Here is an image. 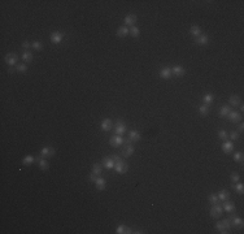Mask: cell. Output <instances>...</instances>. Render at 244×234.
Segmentation results:
<instances>
[{
    "instance_id": "obj_1",
    "label": "cell",
    "mask_w": 244,
    "mask_h": 234,
    "mask_svg": "<svg viewBox=\"0 0 244 234\" xmlns=\"http://www.w3.org/2000/svg\"><path fill=\"white\" fill-rule=\"evenodd\" d=\"M114 171H116V173H118V174H125V173H127V171H129V165L124 161V160H118V161H116V164H114Z\"/></svg>"
},
{
    "instance_id": "obj_2",
    "label": "cell",
    "mask_w": 244,
    "mask_h": 234,
    "mask_svg": "<svg viewBox=\"0 0 244 234\" xmlns=\"http://www.w3.org/2000/svg\"><path fill=\"white\" fill-rule=\"evenodd\" d=\"M222 213H223V208H222V206H219L218 203L213 204L211 211H209V215H211V217H213V219H219L221 216H222Z\"/></svg>"
},
{
    "instance_id": "obj_3",
    "label": "cell",
    "mask_w": 244,
    "mask_h": 234,
    "mask_svg": "<svg viewBox=\"0 0 244 234\" xmlns=\"http://www.w3.org/2000/svg\"><path fill=\"white\" fill-rule=\"evenodd\" d=\"M230 222H231V226H234V228H239V229H243V226H244V221H243V219L242 217H239V216H236V215H234V212H231V215H230Z\"/></svg>"
},
{
    "instance_id": "obj_4",
    "label": "cell",
    "mask_w": 244,
    "mask_h": 234,
    "mask_svg": "<svg viewBox=\"0 0 244 234\" xmlns=\"http://www.w3.org/2000/svg\"><path fill=\"white\" fill-rule=\"evenodd\" d=\"M17 61H18V55L14 54V52H9V54L5 55V63L8 64V67L17 65Z\"/></svg>"
},
{
    "instance_id": "obj_5",
    "label": "cell",
    "mask_w": 244,
    "mask_h": 234,
    "mask_svg": "<svg viewBox=\"0 0 244 234\" xmlns=\"http://www.w3.org/2000/svg\"><path fill=\"white\" fill-rule=\"evenodd\" d=\"M126 124L124 121H121V120H117L116 121V124H114V133L117 134V135H122V134H125L126 133Z\"/></svg>"
},
{
    "instance_id": "obj_6",
    "label": "cell",
    "mask_w": 244,
    "mask_h": 234,
    "mask_svg": "<svg viewBox=\"0 0 244 234\" xmlns=\"http://www.w3.org/2000/svg\"><path fill=\"white\" fill-rule=\"evenodd\" d=\"M62 39H64V33L62 31H53L49 35V40L53 44H60L62 42Z\"/></svg>"
},
{
    "instance_id": "obj_7",
    "label": "cell",
    "mask_w": 244,
    "mask_h": 234,
    "mask_svg": "<svg viewBox=\"0 0 244 234\" xmlns=\"http://www.w3.org/2000/svg\"><path fill=\"white\" fill-rule=\"evenodd\" d=\"M229 119V121L230 122H232V124H236V122H240L242 121V113L240 112H238V111H231V112L226 116Z\"/></svg>"
},
{
    "instance_id": "obj_8",
    "label": "cell",
    "mask_w": 244,
    "mask_h": 234,
    "mask_svg": "<svg viewBox=\"0 0 244 234\" xmlns=\"http://www.w3.org/2000/svg\"><path fill=\"white\" fill-rule=\"evenodd\" d=\"M124 137L122 135H113V137H110V139H109V144L110 146H113V147H118V146H121V144H124Z\"/></svg>"
},
{
    "instance_id": "obj_9",
    "label": "cell",
    "mask_w": 244,
    "mask_h": 234,
    "mask_svg": "<svg viewBox=\"0 0 244 234\" xmlns=\"http://www.w3.org/2000/svg\"><path fill=\"white\" fill-rule=\"evenodd\" d=\"M55 155V148L51 147V146H44L40 150V156L42 157H49V156H53Z\"/></svg>"
},
{
    "instance_id": "obj_10",
    "label": "cell",
    "mask_w": 244,
    "mask_h": 234,
    "mask_svg": "<svg viewBox=\"0 0 244 234\" xmlns=\"http://www.w3.org/2000/svg\"><path fill=\"white\" fill-rule=\"evenodd\" d=\"M135 22H136V16L134 13H129L127 16H125V18H124L125 26H134Z\"/></svg>"
},
{
    "instance_id": "obj_11",
    "label": "cell",
    "mask_w": 244,
    "mask_h": 234,
    "mask_svg": "<svg viewBox=\"0 0 244 234\" xmlns=\"http://www.w3.org/2000/svg\"><path fill=\"white\" fill-rule=\"evenodd\" d=\"M222 151H223V154H231L232 151H234V143L232 142H230V140H223V143H222Z\"/></svg>"
},
{
    "instance_id": "obj_12",
    "label": "cell",
    "mask_w": 244,
    "mask_h": 234,
    "mask_svg": "<svg viewBox=\"0 0 244 234\" xmlns=\"http://www.w3.org/2000/svg\"><path fill=\"white\" fill-rule=\"evenodd\" d=\"M171 68H167V67H164L160 69V77L162 79H170L171 78Z\"/></svg>"
},
{
    "instance_id": "obj_13",
    "label": "cell",
    "mask_w": 244,
    "mask_h": 234,
    "mask_svg": "<svg viewBox=\"0 0 244 234\" xmlns=\"http://www.w3.org/2000/svg\"><path fill=\"white\" fill-rule=\"evenodd\" d=\"M100 127H101L103 131H109V130H112V127H113L112 120H110V119H104V120L101 121Z\"/></svg>"
},
{
    "instance_id": "obj_14",
    "label": "cell",
    "mask_w": 244,
    "mask_h": 234,
    "mask_svg": "<svg viewBox=\"0 0 244 234\" xmlns=\"http://www.w3.org/2000/svg\"><path fill=\"white\" fill-rule=\"evenodd\" d=\"M195 42H196V44H199V46H207V44L209 43V37H208V34H201V35H199L197 38H195Z\"/></svg>"
},
{
    "instance_id": "obj_15",
    "label": "cell",
    "mask_w": 244,
    "mask_h": 234,
    "mask_svg": "<svg viewBox=\"0 0 244 234\" xmlns=\"http://www.w3.org/2000/svg\"><path fill=\"white\" fill-rule=\"evenodd\" d=\"M95 186H96V189H97L99 191H103V190H105V186H107V181L104 180L103 177H99V176H97V178H96V181H95Z\"/></svg>"
},
{
    "instance_id": "obj_16",
    "label": "cell",
    "mask_w": 244,
    "mask_h": 234,
    "mask_svg": "<svg viewBox=\"0 0 244 234\" xmlns=\"http://www.w3.org/2000/svg\"><path fill=\"white\" fill-rule=\"evenodd\" d=\"M186 73V69L182 65H174L171 68V74L177 75V77H182V75Z\"/></svg>"
},
{
    "instance_id": "obj_17",
    "label": "cell",
    "mask_w": 244,
    "mask_h": 234,
    "mask_svg": "<svg viewBox=\"0 0 244 234\" xmlns=\"http://www.w3.org/2000/svg\"><path fill=\"white\" fill-rule=\"evenodd\" d=\"M37 161H38V165H39V168L42 169V171H47L48 169V167H49V163L44 159V157H37Z\"/></svg>"
},
{
    "instance_id": "obj_18",
    "label": "cell",
    "mask_w": 244,
    "mask_h": 234,
    "mask_svg": "<svg viewBox=\"0 0 244 234\" xmlns=\"http://www.w3.org/2000/svg\"><path fill=\"white\" fill-rule=\"evenodd\" d=\"M135 152V148H134V146L132 144H127V146H125V148L122 150V155H124L125 157H129V156H131L132 154Z\"/></svg>"
},
{
    "instance_id": "obj_19",
    "label": "cell",
    "mask_w": 244,
    "mask_h": 234,
    "mask_svg": "<svg viewBox=\"0 0 244 234\" xmlns=\"http://www.w3.org/2000/svg\"><path fill=\"white\" fill-rule=\"evenodd\" d=\"M222 208H223V211H226V212L231 213V212H234V211H235V204L229 202V200H225L223 204H222Z\"/></svg>"
},
{
    "instance_id": "obj_20",
    "label": "cell",
    "mask_w": 244,
    "mask_h": 234,
    "mask_svg": "<svg viewBox=\"0 0 244 234\" xmlns=\"http://www.w3.org/2000/svg\"><path fill=\"white\" fill-rule=\"evenodd\" d=\"M103 164H104V167H105L107 169H113L116 163H114V160L112 159V156H107V157H104Z\"/></svg>"
},
{
    "instance_id": "obj_21",
    "label": "cell",
    "mask_w": 244,
    "mask_h": 234,
    "mask_svg": "<svg viewBox=\"0 0 244 234\" xmlns=\"http://www.w3.org/2000/svg\"><path fill=\"white\" fill-rule=\"evenodd\" d=\"M116 233H117V234H131L132 229L127 228L126 225H118L117 229H116Z\"/></svg>"
},
{
    "instance_id": "obj_22",
    "label": "cell",
    "mask_w": 244,
    "mask_h": 234,
    "mask_svg": "<svg viewBox=\"0 0 244 234\" xmlns=\"http://www.w3.org/2000/svg\"><path fill=\"white\" fill-rule=\"evenodd\" d=\"M126 35H129V27L127 26H120L117 29V37L118 38H125Z\"/></svg>"
},
{
    "instance_id": "obj_23",
    "label": "cell",
    "mask_w": 244,
    "mask_h": 234,
    "mask_svg": "<svg viewBox=\"0 0 244 234\" xmlns=\"http://www.w3.org/2000/svg\"><path fill=\"white\" fill-rule=\"evenodd\" d=\"M129 138H130L131 142H139L140 138H142V135H140V133H139L138 130H131L129 133Z\"/></svg>"
},
{
    "instance_id": "obj_24",
    "label": "cell",
    "mask_w": 244,
    "mask_h": 234,
    "mask_svg": "<svg viewBox=\"0 0 244 234\" xmlns=\"http://www.w3.org/2000/svg\"><path fill=\"white\" fill-rule=\"evenodd\" d=\"M190 34L192 35L194 38H197L199 35H201V29H200V26H197V25H192L190 27Z\"/></svg>"
},
{
    "instance_id": "obj_25",
    "label": "cell",
    "mask_w": 244,
    "mask_h": 234,
    "mask_svg": "<svg viewBox=\"0 0 244 234\" xmlns=\"http://www.w3.org/2000/svg\"><path fill=\"white\" fill-rule=\"evenodd\" d=\"M229 104L232 105V107H239V104H242L240 98L238 95H231L230 99H229Z\"/></svg>"
},
{
    "instance_id": "obj_26",
    "label": "cell",
    "mask_w": 244,
    "mask_h": 234,
    "mask_svg": "<svg viewBox=\"0 0 244 234\" xmlns=\"http://www.w3.org/2000/svg\"><path fill=\"white\" fill-rule=\"evenodd\" d=\"M21 58L24 60L25 63H31L33 61V58H34V56H33V54L30 51H24L22 52V55H21Z\"/></svg>"
},
{
    "instance_id": "obj_27",
    "label": "cell",
    "mask_w": 244,
    "mask_h": 234,
    "mask_svg": "<svg viewBox=\"0 0 244 234\" xmlns=\"http://www.w3.org/2000/svg\"><path fill=\"white\" fill-rule=\"evenodd\" d=\"M217 196H218V199L221 202H225V200H229L230 199V192L229 191H226V190H221L218 194H217Z\"/></svg>"
},
{
    "instance_id": "obj_28",
    "label": "cell",
    "mask_w": 244,
    "mask_h": 234,
    "mask_svg": "<svg viewBox=\"0 0 244 234\" xmlns=\"http://www.w3.org/2000/svg\"><path fill=\"white\" fill-rule=\"evenodd\" d=\"M213 100H214V95L212 92H207V94L203 95V103H204V104H209V103H212Z\"/></svg>"
},
{
    "instance_id": "obj_29",
    "label": "cell",
    "mask_w": 244,
    "mask_h": 234,
    "mask_svg": "<svg viewBox=\"0 0 244 234\" xmlns=\"http://www.w3.org/2000/svg\"><path fill=\"white\" fill-rule=\"evenodd\" d=\"M231 187H232V189H234L236 192H238V194H243V192H244V185L242 184V182H236V184H232L231 185Z\"/></svg>"
},
{
    "instance_id": "obj_30",
    "label": "cell",
    "mask_w": 244,
    "mask_h": 234,
    "mask_svg": "<svg viewBox=\"0 0 244 234\" xmlns=\"http://www.w3.org/2000/svg\"><path fill=\"white\" fill-rule=\"evenodd\" d=\"M230 112H231L230 105H222V107L219 108V116H222V117H226Z\"/></svg>"
},
{
    "instance_id": "obj_31",
    "label": "cell",
    "mask_w": 244,
    "mask_h": 234,
    "mask_svg": "<svg viewBox=\"0 0 244 234\" xmlns=\"http://www.w3.org/2000/svg\"><path fill=\"white\" fill-rule=\"evenodd\" d=\"M129 34L131 35L132 38H138L139 37V34H140V30H139V27L138 26H130V29H129Z\"/></svg>"
},
{
    "instance_id": "obj_32",
    "label": "cell",
    "mask_w": 244,
    "mask_h": 234,
    "mask_svg": "<svg viewBox=\"0 0 244 234\" xmlns=\"http://www.w3.org/2000/svg\"><path fill=\"white\" fill-rule=\"evenodd\" d=\"M101 172H103V165H101V164L96 163V164H94V165H92V173H94V174L100 176Z\"/></svg>"
},
{
    "instance_id": "obj_33",
    "label": "cell",
    "mask_w": 244,
    "mask_h": 234,
    "mask_svg": "<svg viewBox=\"0 0 244 234\" xmlns=\"http://www.w3.org/2000/svg\"><path fill=\"white\" fill-rule=\"evenodd\" d=\"M197 109H199V113H200L201 116H207V115L209 113V107H208V104H201V105H199V107H197Z\"/></svg>"
},
{
    "instance_id": "obj_34",
    "label": "cell",
    "mask_w": 244,
    "mask_h": 234,
    "mask_svg": "<svg viewBox=\"0 0 244 234\" xmlns=\"http://www.w3.org/2000/svg\"><path fill=\"white\" fill-rule=\"evenodd\" d=\"M37 159L34 156H31V155H26L24 159H22V164H24V165H30V164H33L34 161H35Z\"/></svg>"
},
{
    "instance_id": "obj_35",
    "label": "cell",
    "mask_w": 244,
    "mask_h": 234,
    "mask_svg": "<svg viewBox=\"0 0 244 234\" xmlns=\"http://www.w3.org/2000/svg\"><path fill=\"white\" fill-rule=\"evenodd\" d=\"M31 48H34L35 51H42L43 50V43L40 40H34L31 42Z\"/></svg>"
},
{
    "instance_id": "obj_36",
    "label": "cell",
    "mask_w": 244,
    "mask_h": 234,
    "mask_svg": "<svg viewBox=\"0 0 244 234\" xmlns=\"http://www.w3.org/2000/svg\"><path fill=\"white\" fill-rule=\"evenodd\" d=\"M216 228H217V230H218L221 234H229V233H230L229 230H226V229H225V226H223V224H222V221L216 222Z\"/></svg>"
},
{
    "instance_id": "obj_37",
    "label": "cell",
    "mask_w": 244,
    "mask_h": 234,
    "mask_svg": "<svg viewBox=\"0 0 244 234\" xmlns=\"http://www.w3.org/2000/svg\"><path fill=\"white\" fill-rule=\"evenodd\" d=\"M234 161L243 164V152L242 151H236L234 154Z\"/></svg>"
},
{
    "instance_id": "obj_38",
    "label": "cell",
    "mask_w": 244,
    "mask_h": 234,
    "mask_svg": "<svg viewBox=\"0 0 244 234\" xmlns=\"http://www.w3.org/2000/svg\"><path fill=\"white\" fill-rule=\"evenodd\" d=\"M218 138L221 140H226L229 138V133L225 130V129H221V130H218Z\"/></svg>"
},
{
    "instance_id": "obj_39",
    "label": "cell",
    "mask_w": 244,
    "mask_h": 234,
    "mask_svg": "<svg viewBox=\"0 0 244 234\" xmlns=\"http://www.w3.org/2000/svg\"><path fill=\"white\" fill-rule=\"evenodd\" d=\"M16 70L18 73H25L27 70V65L25 63H21V64H18V65H16Z\"/></svg>"
},
{
    "instance_id": "obj_40",
    "label": "cell",
    "mask_w": 244,
    "mask_h": 234,
    "mask_svg": "<svg viewBox=\"0 0 244 234\" xmlns=\"http://www.w3.org/2000/svg\"><path fill=\"white\" fill-rule=\"evenodd\" d=\"M208 200H209V203H211L212 206H213V204H217V203L219 202V199H218V196H217L216 194H211V195L208 196Z\"/></svg>"
},
{
    "instance_id": "obj_41",
    "label": "cell",
    "mask_w": 244,
    "mask_h": 234,
    "mask_svg": "<svg viewBox=\"0 0 244 234\" xmlns=\"http://www.w3.org/2000/svg\"><path fill=\"white\" fill-rule=\"evenodd\" d=\"M239 180H240L239 173H236V172H232V173H231V181H232V184L239 182Z\"/></svg>"
},
{
    "instance_id": "obj_42",
    "label": "cell",
    "mask_w": 244,
    "mask_h": 234,
    "mask_svg": "<svg viewBox=\"0 0 244 234\" xmlns=\"http://www.w3.org/2000/svg\"><path fill=\"white\" fill-rule=\"evenodd\" d=\"M222 224H223V226H225V229L226 230H231V222H230V219H223L222 220Z\"/></svg>"
},
{
    "instance_id": "obj_43",
    "label": "cell",
    "mask_w": 244,
    "mask_h": 234,
    "mask_svg": "<svg viewBox=\"0 0 244 234\" xmlns=\"http://www.w3.org/2000/svg\"><path fill=\"white\" fill-rule=\"evenodd\" d=\"M229 138H231L232 140H238V139H239V133H238L236 130L231 131V133L229 134Z\"/></svg>"
},
{
    "instance_id": "obj_44",
    "label": "cell",
    "mask_w": 244,
    "mask_h": 234,
    "mask_svg": "<svg viewBox=\"0 0 244 234\" xmlns=\"http://www.w3.org/2000/svg\"><path fill=\"white\" fill-rule=\"evenodd\" d=\"M21 46H22V48H24V51H29V48L31 47V42H29V40H24Z\"/></svg>"
},
{
    "instance_id": "obj_45",
    "label": "cell",
    "mask_w": 244,
    "mask_h": 234,
    "mask_svg": "<svg viewBox=\"0 0 244 234\" xmlns=\"http://www.w3.org/2000/svg\"><path fill=\"white\" fill-rule=\"evenodd\" d=\"M96 178H97V176H96V174H94V173H91V174L89 176V181H90V182H95Z\"/></svg>"
},
{
    "instance_id": "obj_46",
    "label": "cell",
    "mask_w": 244,
    "mask_h": 234,
    "mask_svg": "<svg viewBox=\"0 0 244 234\" xmlns=\"http://www.w3.org/2000/svg\"><path fill=\"white\" fill-rule=\"evenodd\" d=\"M238 130H239V133H243V130H244V124L242 121L239 122V125H238Z\"/></svg>"
},
{
    "instance_id": "obj_47",
    "label": "cell",
    "mask_w": 244,
    "mask_h": 234,
    "mask_svg": "<svg viewBox=\"0 0 244 234\" xmlns=\"http://www.w3.org/2000/svg\"><path fill=\"white\" fill-rule=\"evenodd\" d=\"M14 72H17V70H16L13 67H8V73H9V74H13Z\"/></svg>"
},
{
    "instance_id": "obj_48",
    "label": "cell",
    "mask_w": 244,
    "mask_h": 234,
    "mask_svg": "<svg viewBox=\"0 0 244 234\" xmlns=\"http://www.w3.org/2000/svg\"><path fill=\"white\" fill-rule=\"evenodd\" d=\"M112 159H113V160H114V163H116V161H118V160H121V157H120L118 155H112Z\"/></svg>"
}]
</instances>
